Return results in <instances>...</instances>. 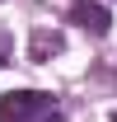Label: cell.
<instances>
[{"label": "cell", "mask_w": 117, "mask_h": 122, "mask_svg": "<svg viewBox=\"0 0 117 122\" xmlns=\"http://www.w3.org/2000/svg\"><path fill=\"white\" fill-rule=\"evenodd\" d=\"M70 19L89 33V38H108V28H112V14H108V5H98V0H75Z\"/></svg>", "instance_id": "2"}, {"label": "cell", "mask_w": 117, "mask_h": 122, "mask_svg": "<svg viewBox=\"0 0 117 122\" xmlns=\"http://www.w3.org/2000/svg\"><path fill=\"white\" fill-rule=\"evenodd\" d=\"M10 52H14V42H10V33L0 28V66H5V61H10Z\"/></svg>", "instance_id": "4"}, {"label": "cell", "mask_w": 117, "mask_h": 122, "mask_svg": "<svg viewBox=\"0 0 117 122\" xmlns=\"http://www.w3.org/2000/svg\"><path fill=\"white\" fill-rule=\"evenodd\" d=\"M61 99L47 89H10L0 99V122H61Z\"/></svg>", "instance_id": "1"}, {"label": "cell", "mask_w": 117, "mask_h": 122, "mask_svg": "<svg viewBox=\"0 0 117 122\" xmlns=\"http://www.w3.org/2000/svg\"><path fill=\"white\" fill-rule=\"evenodd\" d=\"M47 52H61V38H56V33H38V38H33V61H42Z\"/></svg>", "instance_id": "3"}, {"label": "cell", "mask_w": 117, "mask_h": 122, "mask_svg": "<svg viewBox=\"0 0 117 122\" xmlns=\"http://www.w3.org/2000/svg\"><path fill=\"white\" fill-rule=\"evenodd\" d=\"M112 122H117V113H112Z\"/></svg>", "instance_id": "5"}]
</instances>
